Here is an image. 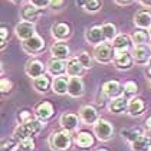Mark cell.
Segmentation results:
<instances>
[{
  "label": "cell",
  "instance_id": "cell-1",
  "mask_svg": "<svg viewBox=\"0 0 151 151\" xmlns=\"http://www.w3.org/2000/svg\"><path fill=\"white\" fill-rule=\"evenodd\" d=\"M43 127H45V122H42L39 119H32L29 122L19 124L13 132V137L17 141H22L24 138H32L33 135H37L43 129Z\"/></svg>",
  "mask_w": 151,
  "mask_h": 151
},
{
  "label": "cell",
  "instance_id": "cell-2",
  "mask_svg": "<svg viewBox=\"0 0 151 151\" xmlns=\"http://www.w3.org/2000/svg\"><path fill=\"white\" fill-rule=\"evenodd\" d=\"M49 147L53 151H69L72 147V137L68 131H53L49 137Z\"/></svg>",
  "mask_w": 151,
  "mask_h": 151
},
{
  "label": "cell",
  "instance_id": "cell-3",
  "mask_svg": "<svg viewBox=\"0 0 151 151\" xmlns=\"http://www.w3.org/2000/svg\"><path fill=\"white\" fill-rule=\"evenodd\" d=\"M93 134L101 141H109L114 137V125L104 118H99L93 125Z\"/></svg>",
  "mask_w": 151,
  "mask_h": 151
},
{
  "label": "cell",
  "instance_id": "cell-4",
  "mask_svg": "<svg viewBox=\"0 0 151 151\" xmlns=\"http://www.w3.org/2000/svg\"><path fill=\"white\" fill-rule=\"evenodd\" d=\"M114 53H115V50H114L112 45H109L106 42L95 46V49H93V58H95V60L99 62V63H104V65L112 62Z\"/></svg>",
  "mask_w": 151,
  "mask_h": 151
},
{
  "label": "cell",
  "instance_id": "cell-5",
  "mask_svg": "<svg viewBox=\"0 0 151 151\" xmlns=\"http://www.w3.org/2000/svg\"><path fill=\"white\" fill-rule=\"evenodd\" d=\"M112 63L118 70H128L132 68L134 65V58H132V53L129 52H119L115 50L114 53V59H112Z\"/></svg>",
  "mask_w": 151,
  "mask_h": 151
},
{
  "label": "cell",
  "instance_id": "cell-6",
  "mask_svg": "<svg viewBox=\"0 0 151 151\" xmlns=\"http://www.w3.org/2000/svg\"><path fill=\"white\" fill-rule=\"evenodd\" d=\"M59 124H60V127H62L63 131L73 132L81 125V116L73 114V112H65L59 118Z\"/></svg>",
  "mask_w": 151,
  "mask_h": 151
},
{
  "label": "cell",
  "instance_id": "cell-7",
  "mask_svg": "<svg viewBox=\"0 0 151 151\" xmlns=\"http://www.w3.org/2000/svg\"><path fill=\"white\" fill-rule=\"evenodd\" d=\"M22 49L27 55H36V53H39L45 49V39L42 36L35 35L33 37L24 40L22 43Z\"/></svg>",
  "mask_w": 151,
  "mask_h": 151
},
{
  "label": "cell",
  "instance_id": "cell-8",
  "mask_svg": "<svg viewBox=\"0 0 151 151\" xmlns=\"http://www.w3.org/2000/svg\"><path fill=\"white\" fill-rule=\"evenodd\" d=\"M46 70H47L46 65H43V62H40L39 59H30V60H27V63H26V66H24L26 75H27L29 78H32V79H36V78H39V76L46 75V73H45Z\"/></svg>",
  "mask_w": 151,
  "mask_h": 151
},
{
  "label": "cell",
  "instance_id": "cell-9",
  "mask_svg": "<svg viewBox=\"0 0 151 151\" xmlns=\"http://www.w3.org/2000/svg\"><path fill=\"white\" fill-rule=\"evenodd\" d=\"M14 33L17 36V39H20L22 42H24V40H27V39H30V37H33L36 35V26L32 22L22 20V22H19L16 24Z\"/></svg>",
  "mask_w": 151,
  "mask_h": 151
},
{
  "label": "cell",
  "instance_id": "cell-10",
  "mask_svg": "<svg viewBox=\"0 0 151 151\" xmlns=\"http://www.w3.org/2000/svg\"><path fill=\"white\" fill-rule=\"evenodd\" d=\"M35 115H36V119L42 121V122H46L49 121L52 116L55 115V106L47 102V101H42L35 106Z\"/></svg>",
  "mask_w": 151,
  "mask_h": 151
},
{
  "label": "cell",
  "instance_id": "cell-11",
  "mask_svg": "<svg viewBox=\"0 0 151 151\" xmlns=\"http://www.w3.org/2000/svg\"><path fill=\"white\" fill-rule=\"evenodd\" d=\"M50 32H52V36H53V39L56 42H65L66 39H69L70 33H72V29H70V26L68 23L58 22V23H55L52 26Z\"/></svg>",
  "mask_w": 151,
  "mask_h": 151
},
{
  "label": "cell",
  "instance_id": "cell-12",
  "mask_svg": "<svg viewBox=\"0 0 151 151\" xmlns=\"http://www.w3.org/2000/svg\"><path fill=\"white\" fill-rule=\"evenodd\" d=\"M85 39H86L88 43H91L93 46H98V45L106 42L101 26H92V27L86 29V32H85Z\"/></svg>",
  "mask_w": 151,
  "mask_h": 151
},
{
  "label": "cell",
  "instance_id": "cell-13",
  "mask_svg": "<svg viewBox=\"0 0 151 151\" xmlns=\"http://www.w3.org/2000/svg\"><path fill=\"white\" fill-rule=\"evenodd\" d=\"M132 58H134V62L138 63V65H147L151 59V47L147 46V45L134 46Z\"/></svg>",
  "mask_w": 151,
  "mask_h": 151
},
{
  "label": "cell",
  "instance_id": "cell-14",
  "mask_svg": "<svg viewBox=\"0 0 151 151\" xmlns=\"http://www.w3.org/2000/svg\"><path fill=\"white\" fill-rule=\"evenodd\" d=\"M79 116H81V121H83L86 125H95L96 121L99 119L98 111H96V108H93L92 105H83V106H81Z\"/></svg>",
  "mask_w": 151,
  "mask_h": 151
},
{
  "label": "cell",
  "instance_id": "cell-15",
  "mask_svg": "<svg viewBox=\"0 0 151 151\" xmlns=\"http://www.w3.org/2000/svg\"><path fill=\"white\" fill-rule=\"evenodd\" d=\"M50 55H52V59H59V60L66 62L70 58L69 46L65 42H55L50 46Z\"/></svg>",
  "mask_w": 151,
  "mask_h": 151
},
{
  "label": "cell",
  "instance_id": "cell-16",
  "mask_svg": "<svg viewBox=\"0 0 151 151\" xmlns=\"http://www.w3.org/2000/svg\"><path fill=\"white\" fill-rule=\"evenodd\" d=\"M85 92V85L81 76H72L69 78V86H68V95L72 98H81Z\"/></svg>",
  "mask_w": 151,
  "mask_h": 151
},
{
  "label": "cell",
  "instance_id": "cell-17",
  "mask_svg": "<svg viewBox=\"0 0 151 151\" xmlns=\"http://www.w3.org/2000/svg\"><path fill=\"white\" fill-rule=\"evenodd\" d=\"M122 92H124L122 85L118 81H106L102 85V93H104L106 98H109V99L116 98V96H121Z\"/></svg>",
  "mask_w": 151,
  "mask_h": 151
},
{
  "label": "cell",
  "instance_id": "cell-18",
  "mask_svg": "<svg viewBox=\"0 0 151 151\" xmlns=\"http://www.w3.org/2000/svg\"><path fill=\"white\" fill-rule=\"evenodd\" d=\"M47 72L50 76H63L66 73V62L65 60H59V59H50L46 63Z\"/></svg>",
  "mask_w": 151,
  "mask_h": 151
},
{
  "label": "cell",
  "instance_id": "cell-19",
  "mask_svg": "<svg viewBox=\"0 0 151 151\" xmlns=\"http://www.w3.org/2000/svg\"><path fill=\"white\" fill-rule=\"evenodd\" d=\"M127 111L131 116H139L145 111V102H144V99L139 98V96H132L128 101Z\"/></svg>",
  "mask_w": 151,
  "mask_h": 151
},
{
  "label": "cell",
  "instance_id": "cell-20",
  "mask_svg": "<svg viewBox=\"0 0 151 151\" xmlns=\"http://www.w3.org/2000/svg\"><path fill=\"white\" fill-rule=\"evenodd\" d=\"M128 101H129V99H128L125 95L112 98V99L108 102V109H109L112 114H121V112H124L128 108Z\"/></svg>",
  "mask_w": 151,
  "mask_h": 151
},
{
  "label": "cell",
  "instance_id": "cell-21",
  "mask_svg": "<svg viewBox=\"0 0 151 151\" xmlns=\"http://www.w3.org/2000/svg\"><path fill=\"white\" fill-rule=\"evenodd\" d=\"M75 144H76V147L83 148V150L85 148H91L95 144V138H93L92 134L88 132V131H79L75 135Z\"/></svg>",
  "mask_w": 151,
  "mask_h": 151
},
{
  "label": "cell",
  "instance_id": "cell-22",
  "mask_svg": "<svg viewBox=\"0 0 151 151\" xmlns=\"http://www.w3.org/2000/svg\"><path fill=\"white\" fill-rule=\"evenodd\" d=\"M132 39L125 33H119L115 39L112 40V47L114 50H119V52H128V49L131 47Z\"/></svg>",
  "mask_w": 151,
  "mask_h": 151
},
{
  "label": "cell",
  "instance_id": "cell-23",
  "mask_svg": "<svg viewBox=\"0 0 151 151\" xmlns=\"http://www.w3.org/2000/svg\"><path fill=\"white\" fill-rule=\"evenodd\" d=\"M134 23L138 29H150L151 27V13L147 10H139L134 16Z\"/></svg>",
  "mask_w": 151,
  "mask_h": 151
},
{
  "label": "cell",
  "instance_id": "cell-24",
  "mask_svg": "<svg viewBox=\"0 0 151 151\" xmlns=\"http://www.w3.org/2000/svg\"><path fill=\"white\" fill-rule=\"evenodd\" d=\"M68 86H69V76H66V75L58 76V78H55V81L52 83V91L56 95H66Z\"/></svg>",
  "mask_w": 151,
  "mask_h": 151
},
{
  "label": "cell",
  "instance_id": "cell-25",
  "mask_svg": "<svg viewBox=\"0 0 151 151\" xmlns=\"http://www.w3.org/2000/svg\"><path fill=\"white\" fill-rule=\"evenodd\" d=\"M83 66L81 65V62L78 60V58H69L66 60V75L72 78V76H81L83 73Z\"/></svg>",
  "mask_w": 151,
  "mask_h": 151
},
{
  "label": "cell",
  "instance_id": "cell-26",
  "mask_svg": "<svg viewBox=\"0 0 151 151\" xmlns=\"http://www.w3.org/2000/svg\"><path fill=\"white\" fill-rule=\"evenodd\" d=\"M39 12H40V9H37L35 7L33 4H26L22 7V10H20V17H22V20L24 22H32V23H35V20L37 19V16H39Z\"/></svg>",
  "mask_w": 151,
  "mask_h": 151
},
{
  "label": "cell",
  "instance_id": "cell-27",
  "mask_svg": "<svg viewBox=\"0 0 151 151\" xmlns=\"http://www.w3.org/2000/svg\"><path fill=\"white\" fill-rule=\"evenodd\" d=\"M132 151H151V135H141L131 144Z\"/></svg>",
  "mask_w": 151,
  "mask_h": 151
},
{
  "label": "cell",
  "instance_id": "cell-28",
  "mask_svg": "<svg viewBox=\"0 0 151 151\" xmlns=\"http://www.w3.org/2000/svg\"><path fill=\"white\" fill-rule=\"evenodd\" d=\"M52 83H53V82H50V78H49L47 75H43V76H39V78H36V79H32L33 88L40 93L47 92V89L50 88Z\"/></svg>",
  "mask_w": 151,
  "mask_h": 151
},
{
  "label": "cell",
  "instance_id": "cell-29",
  "mask_svg": "<svg viewBox=\"0 0 151 151\" xmlns=\"http://www.w3.org/2000/svg\"><path fill=\"white\" fill-rule=\"evenodd\" d=\"M121 135H122V138L128 139L132 144L137 138L144 135V131L141 128H125V129H121Z\"/></svg>",
  "mask_w": 151,
  "mask_h": 151
},
{
  "label": "cell",
  "instance_id": "cell-30",
  "mask_svg": "<svg viewBox=\"0 0 151 151\" xmlns=\"http://www.w3.org/2000/svg\"><path fill=\"white\" fill-rule=\"evenodd\" d=\"M131 39H132V43H134L135 46H138V45H145L148 40H151L148 32L144 30V29L135 30V32L132 33V36H131Z\"/></svg>",
  "mask_w": 151,
  "mask_h": 151
},
{
  "label": "cell",
  "instance_id": "cell-31",
  "mask_svg": "<svg viewBox=\"0 0 151 151\" xmlns=\"http://www.w3.org/2000/svg\"><path fill=\"white\" fill-rule=\"evenodd\" d=\"M101 27H102V32H104L106 42H112L116 36L119 35L118 33V29H116V26L114 23H104Z\"/></svg>",
  "mask_w": 151,
  "mask_h": 151
},
{
  "label": "cell",
  "instance_id": "cell-32",
  "mask_svg": "<svg viewBox=\"0 0 151 151\" xmlns=\"http://www.w3.org/2000/svg\"><path fill=\"white\" fill-rule=\"evenodd\" d=\"M76 58H78V60L81 62V65L85 68V69H91V68H93V59L95 58H93L92 55H89L88 52L82 50Z\"/></svg>",
  "mask_w": 151,
  "mask_h": 151
},
{
  "label": "cell",
  "instance_id": "cell-33",
  "mask_svg": "<svg viewBox=\"0 0 151 151\" xmlns=\"http://www.w3.org/2000/svg\"><path fill=\"white\" fill-rule=\"evenodd\" d=\"M14 151H35V141L33 138H24L17 142Z\"/></svg>",
  "mask_w": 151,
  "mask_h": 151
},
{
  "label": "cell",
  "instance_id": "cell-34",
  "mask_svg": "<svg viewBox=\"0 0 151 151\" xmlns=\"http://www.w3.org/2000/svg\"><path fill=\"white\" fill-rule=\"evenodd\" d=\"M17 139L14 137H7L1 141V147H0V151H14L16 147H17Z\"/></svg>",
  "mask_w": 151,
  "mask_h": 151
},
{
  "label": "cell",
  "instance_id": "cell-35",
  "mask_svg": "<svg viewBox=\"0 0 151 151\" xmlns=\"http://www.w3.org/2000/svg\"><path fill=\"white\" fill-rule=\"evenodd\" d=\"M102 7V0H85L83 9L88 13H96Z\"/></svg>",
  "mask_w": 151,
  "mask_h": 151
},
{
  "label": "cell",
  "instance_id": "cell-36",
  "mask_svg": "<svg viewBox=\"0 0 151 151\" xmlns=\"http://www.w3.org/2000/svg\"><path fill=\"white\" fill-rule=\"evenodd\" d=\"M122 89H124V95L125 96H134L137 93V91H138V85H137V82L134 81H127L122 85Z\"/></svg>",
  "mask_w": 151,
  "mask_h": 151
},
{
  "label": "cell",
  "instance_id": "cell-37",
  "mask_svg": "<svg viewBox=\"0 0 151 151\" xmlns=\"http://www.w3.org/2000/svg\"><path fill=\"white\" fill-rule=\"evenodd\" d=\"M12 81L10 79H7V78H1L0 79V91L3 95H6V93H9L12 91Z\"/></svg>",
  "mask_w": 151,
  "mask_h": 151
},
{
  "label": "cell",
  "instance_id": "cell-38",
  "mask_svg": "<svg viewBox=\"0 0 151 151\" xmlns=\"http://www.w3.org/2000/svg\"><path fill=\"white\" fill-rule=\"evenodd\" d=\"M33 118H32V111H29V109H23V111H20L19 114H17V121L20 122V124H24V122H29V121H32Z\"/></svg>",
  "mask_w": 151,
  "mask_h": 151
},
{
  "label": "cell",
  "instance_id": "cell-39",
  "mask_svg": "<svg viewBox=\"0 0 151 151\" xmlns=\"http://www.w3.org/2000/svg\"><path fill=\"white\" fill-rule=\"evenodd\" d=\"M0 40H1V49H4L6 46V40H7V36H9V30H7V27L6 26H1V29H0Z\"/></svg>",
  "mask_w": 151,
  "mask_h": 151
},
{
  "label": "cell",
  "instance_id": "cell-40",
  "mask_svg": "<svg viewBox=\"0 0 151 151\" xmlns=\"http://www.w3.org/2000/svg\"><path fill=\"white\" fill-rule=\"evenodd\" d=\"M30 4H33L37 9H45L49 6V0H29Z\"/></svg>",
  "mask_w": 151,
  "mask_h": 151
},
{
  "label": "cell",
  "instance_id": "cell-41",
  "mask_svg": "<svg viewBox=\"0 0 151 151\" xmlns=\"http://www.w3.org/2000/svg\"><path fill=\"white\" fill-rule=\"evenodd\" d=\"M65 4V0H49V6L55 10H59Z\"/></svg>",
  "mask_w": 151,
  "mask_h": 151
},
{
  "label": "cell",
  "instance_id": "cell-42",
  "mask_svg": "<svg viewBox=\"0 0 151 151\" xmlns=\"http://www.w3.org/2000/svg\"><path fill=\"white\" fill-rule=\"evenodd\" d=\"M137 1L144 7H151V0H137Z\"/></svg>",
  "mask_w": 151,
  "mask_h": 151
},
{
  "label": "cell",
  "instance_id": "cell-43",
  "mask_svg": "<svg viewBox=\"0 0 151 151\" xmlns=\"http://www.w3.org/2000/svg\"><path fill=\"white\" fill-rule=\"evenodd\" d=\"M116 4H119V6H127V4H129L132 0H114Z\"/></svg>",
  "mask_w": 151,
  "mask_h": 151
},
{
  "label": "cell",
  "instance_id": "cell-44",
  "mask_svg": "<svg viewBox=\"0 0 151 151\" xmlns=\"http://www.w3.org/2000/svg\"><path fill=\"white\" fill-rule=\"evenodd\" d=\"M144 127H145V129H147V131H151V116H148V118L145 119Z\"/></svg>",
  "mask_w": 151,
  "mask_h": 151
},
{
  "label": "cell",
  "instance_id": "cell-45",
  "mask_svg": "<svg viewBox=\"0 0 151 151\" xmlns=\"http://www.w3.org/2000/svg\"><path fill=\"white\" fill-rule=\"evenodd\" d=\"M147 75H148V78L151 79V59H150V62L147 63Z\"/></svg>",
  "mask_w": 151,
  "mask_h": 151
},
{
  "label": "cell",
  "instance_id": "cell-46",
  "mask_svg": "<svg viewBox=\"0 0 151 151\" xmlns=\"http://www.w3.org/2000/svg\"><path fill=\"white\" fill-rule=\"evenodd\" d=\"M76 6H85V0H76Z\"/></svg>",
  "mask_w": 151,
  "mask_h": 151
},
{
  "label": "cell",
  "instance_id": "cell-47",
  "mask_svg": "<svg viewBox=\"0 0 151 151\" xmlns=\"http://www.w3.org/2000/svg\"><path fill=\"white\" fill-rule=\"evenodd\" d=\"M93 151H108L106 148H104V147H99V148H95Z\"/></svg>",
  "mask_w": 151,
  "mask_h": 151
},
{
  "label": "cell",
  "instance_id": "cell-48",
  "mask_svg": "<svg viewBox=\"0 0 151 151\" xmlns=\"http://www.w3.org/2000/svg\"><path fill=\"white\" fill-rule=\"evenodd\" d=\"M10 1H13V3H19V1H22V0H10Z\"/></svg>",
  "mask_w": 151,
  "mask_h": 151
},
{
  "label": "cell",
  "instance_id": "cell-49",
  "mask_svg": "<svg viewBox=\"0 0 151 151\" xmlns=\"http://www.w3.org/2000/svg\"><path fill=\"white\" fill-rule=\"evenodd\" d=\"M148 35H150V39H151V27L148 29Z\"/></svg>",
  "mask_w": 151,
  "mask_h": 151
},
{
  "label": "cell",
  "instance_id": "cell-50",
  "mask_svg": "<svg viewBox=\"0 0 151 151\" xmlns=\"http://www.w3.org/2000/svg\"><path fill=\"white\" fill-rule=\"evenodd\" d=\"M150 85H151V79H150Z\"/></svg>",
  "mask_w": 151,
  "mask_h": 151
}]
</instances>
